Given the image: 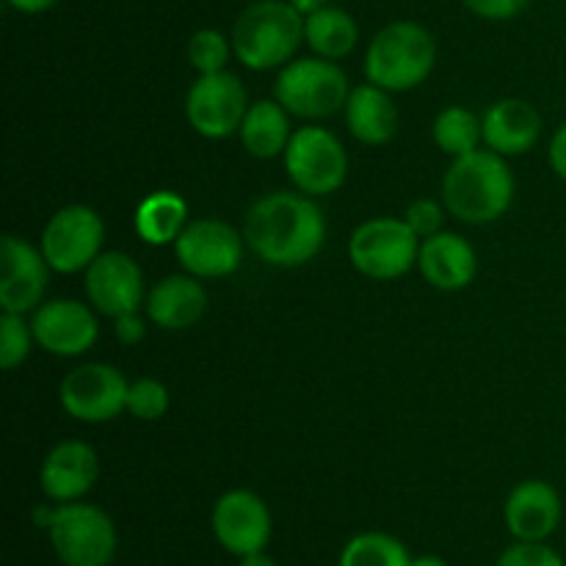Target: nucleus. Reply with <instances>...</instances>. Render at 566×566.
I'll use <instances>...</instances> for the list:
<instances>
[{"instance_id": "obj_1", "label": "nucleus", "mask_w": 566, "mask_h": 566, "mask_svg": "<svg viewBox=\"0 0 566 566\" xmlns=\"http://www.w3.org/2000/svg\"><path fill=\"white\" fill-rule=\"evenodd\" d=\"M243 238L263 263L296 269L321 252L326 241V219L307 193L274 191L249 208Z\"/></svg>"}, {"instance_id": "obj_2", "label": "nucleus", "mask_w": 566, "mask_h": 566, "mask_svg": "<svg viewBox=\"0 0 566 566\" xmlns=\"http://www.w3.org/2000/svg\"><path fill=\"white\" fill-rule=\"evenodd\" d=\"M514 199V175L503 155L492 149L453 158L442 180V202L464 224H490L509 210Z\"/></svg>"}, {"instance_id": "obj_3", "label": "nucleus", "mask_w": 566, "mask_h": 566, "mask_svg": "<svg viewBox=\"0 0 566 566\" xmlns=\"http://www.w3.org/2000/svg\"><path fill=\"white\" fill-rule=\"evenodd\" d=\"M230 39L247 70H276L304 42V17L287 0H254L238 14Z\"/></svg>"}, {"instance_id": "obj_4", "label": "nucleus", "mask_w": 566, "mask_h": 566, "mask_svg": "<svg viewBox=\"0 0 566 566\" xmlns=\"http://www.w3.org/2000/svg\"><path fill=\"white\" fill-rule=\"evenodd\" d=\"M437 64V42L426 25L396 20L381 28L365 53V77L387 92H409L431 75Z\"/></svg>"}, {"instance_id": "obj_5", "label": "nucleus", "mask_w": 566, "mask_h": 566, "mask_svg": "<svg viewBox=\"0 0 566 566\" xmlns=\"http://www.w3.org/2000/svg\"><path fill=\"white\" fill-rule=\"evenodd\" d=\"M348 77L337 61L307 55V59L287 61L276 77L274 97L287 108V114L302 119H326L337 111H346Z\"/></svg>"}, {"instance_id": "obj_6", "label": "nucleus", "mask_w": 566, "mask_h": 566, "mask_svg": "<svg viewBox=\"0 0 566 566\" xmlns=\"http://www.w3.org/2000/svg\"><path fill=\"white\" fill-rule=\"evenodd\" d=\"M50 542L64 566H108L116 556V525L92 503H61Z\"/></svg>"}, {"instance_id": "obj_7", "label": "nucleus", "mask_w": 566, "mask_h": 566, "mask_svg": "<svg viewBox=\"0 0 566 566\" xmlns=\"http://www.w3.org/2000/svg\"><path fill=\"white\" fill-rule=\"evenodd\" d=\"M420 238L403 219H370L352 232L348 258L370 280H398L418 265Z\"/></svg>"}, {"instance_id": "obj_8", "label": "nucleus", "mask_w": 566, "mask_h": 566, "mask_svg": "<svg viewBox=\"0 0 566 566\" xmlns=\"http://www.w3.org/2000/svg\"><path fill=\"white\" fill-rule=\"evenodd\" d=\"M285 169L293 186L307 197H326L346 182L348 155L335 133L326 127H298L285 149Z\"/></svg>"}, {"instance_id": "obj_9", "label": "nucleus", "mask_w": 566, "mask_h": 566, "mask_svg": "<svg viewBox=\"0 0 566 566\" xmlns=\"http://www.w3.org/2000/svg\"><path fill=\"white\" fill-rule=\"evenodd\" d=\"M105 224L86 205H66L55 210L42 232V254L59 274L86 271L103 249Z\"/></svg>"}, {"instance_id": "obj_10", "label": "nucleus", "mask_w": 566, "mask_h": 566, "mask_svg": "<svg viewBox=\"0 0 566 566\" xmlns=\"http://www.w3.org/2000/svg\"><path fill=\"white\" fill-rule=\"evenodd\" d=\"M127 392L130 381L114 365L86 363L61 379L59 401L81 423H108L127 409Z\"/></svg>"}, {"instance_id": "obj_11", "label": "nucleus", "mask_w": 566, "mask_h": 566, "mask_svg": "<svg viewBox=\"0 0 566 566\" xmlns=\"http://www.w3.org/2000/svg\"><path fill=\"white\" fill-rule=\"evenodd\" d=\"M247 88L232 72L199 75L188 88L186 116L193 130L205 138H227L241 130L247 119Z\"/></svg>"}, {"instance_id": "obj_12", "label": "nucleus", "mask_w": 566, "mask_h": 566, "mask_svg": "<svg viewBox=\"0 0 566 566\" xmlns=\"http://www.w3.org/2000/svg\"><path fill=\"white\" fill-rule=\"evenodd\" d=\"M247 238L221 219H197L186 224L175 241V254L188 274L199 280H219L235 274L243 260Z\"/></svg>"}, {"instance_id": "obj_13", "label": "nucleus", "mask_w": 566, "mask_h": 566, "mask_svg": "<svg viewBox=\"0 0 566 566\" xmlns=\"http://www.w3.org/2000/svg\"><path fill=\"white\" fill-rule=\"evenodd\" d=\"M216 542L232 556L243 558L265 551L271 539V512L260 495L249 490H232L221 495L210 517Z\"/></svg>"}, {"instance_id": "obj_14", "label": "nucleus", "mask_w": 566, "mask_h": 566, "mask_svg": "<svg viewBox=\"0 0 566 566\" xmlns=\"http://www.w3.org/2000/svg\"><path fill=\"white\" fill-rule=\"evenodd\" d=\"M50 263L42 249L17 235H3L0 241V307L3 313L25 315L42 304L48 291Z\"/></svg>"}, {"instance_id": "obj_15", "label": "nucleus", "mask_w": 566, "mask_h": 566, "mask_svg": "<svg viewBox=\"0 0 566 566\" xmlns=\"http://www.w3.org/2000/svg\"><path fill=\"white\" fill-rule=\"evenodd\" d=\"M31 329L39 346L55 357H81L99 337V324L88 304L75 298L39 304L33 310Z\"/></svg>"}, {"instance_id": "obj_16", "label": "nucleus", "mask_w": 566, "mask_h": 566, "mask_svg": "<svg viewBox=\"0 0 566 566\" xmlns=\"http://www.w3.org/2000/svg\"><path fill=\"white\" fill-rule=\"evenodd\" d=\"M86 296L97 313L116 318L125 313H138L147 293L144 274L136 260L125 252H103L86 269Z\"/></svg>"}, {"instance_id": "obj_17", "label": "nucleus", "mask_w": 566, "mask_h": 566, "mask_svg": "<svg viewBox=\"0 0 566 566\" xmlns=\"http://www.w3.org/2000/svg\"><path fill=\"white\" fill-rule=\"evenodd\" d=\"M99 475L97 453L81 440H64L44 457L42 490L55 503H75L86 495Z\"/></svg>"}, {"instance_id": "obj_18", "label": "nucleus", "mask_w": 566, "mask_h": 566, "mask_svg": "<svg viewBox=\"0 0 566 566\" xmlns=\"http://www.w3.org/2000/svg\"><path fill=\"white\" fill-rule=\"evenodd\" d=\"M562 497L547 481L531 479L512 490L506 501V528L517 542H545L562 523Z\"/></svg>"}, {"instance_id": "obj_19", "label": "nucleus", "mask_w": 566, "mask_h": 566, "mask_svg": "<svg viewBox=\"0 0 566 566\" xmlns=\"http://www.w3.org/2000/svg\"><path fill=\"white\" fill-rule=\"evenodd\" d=\"M484 144L503 158L525 155L542 136V116L536 105L520 97H503L481 116Z\"/></svg>"}, {"instance_id": "obj_20", "label": "nucleus", "mask_w": 566, "mask_h": 566, "mask_svg": "<svg viewBox=\"0 0 566 566\" xmlns=\"http://www.w3.org/2000/svg\"><path fill=\"white\" fill-rule=\"evenodd\" d=\"M418 265L420 274L426 276L431 287L453 293L462 291L475 280L479 258H475V249L462 235L442 230L420 243Z\"/></svg>"}, {"instance_id": "obj_21", "label": "nucleus", "mask_w": 566, "mask_h": 566, "mask_svg": "<svg viewBox=\"0 0 566 566\" xmlns=\"http://www.w3.org/2000/svg\"><path fill=\"white\" fill-rule=\"evenodd\" d=\"M147 318L166 332L191 329L208 310V291L199 276L171 274L164 276L153 291L147 293Z\"/></svg>"}, {"instance_id": "obj_22", "label": "nucleus", "mask_w": 566, "mask_h": 566, "mask_svg": "<svg viewBox=\"0 0 566 566\" xmlns=\"http://www.w3.org/2000/svg\"><path fill=\"white\" fill-rule=\"evenodd\" d=\"M346 125L357 142L381 147L398 133V111L390 92L376 83L354 86L346 103Z\"/></svg>"}, {"instance_id": "obj_23", "label": "nucleus", "mask_w": 566, "mask_h": 566, "mask_svg": "<svg viewBox=\"0 0 566 566\" xmlns=\"http://www.w3.org/2000/svg\"><path fill=\"white\" fill-rule=\"evenodd\" d=\"M243 149L260 160H271L276 155H285L287 144L293 138L291 114L280 99H258L249 105L247 119H243L241 130Z\"/></svg>"}, {"instance_id": "obj_24", "label": "nucleus", "mask_w": 566, "mask_h": 566, "mask_svg": "<svg viewBox=\"0 0 566 566\" xmlns=\"http://www.w3.org/2000/svg\"><path fill=\"white\" fill-rule=\"evenodd\" d=\"M304 42L315 55L329 61H340L354 53L359 42L357 20L340 6H324L315 14L304 17Z\"/></svg>"}, {"instance_id": "obj_25", "label": "nucleus", "mask_w": 566, "mask_h": 566, "mask_svg": "<svg viewBox=\"0 0 566 566\" xmlns=\"http://www.w3.org/2000/svg\"><path fill=\"white\" fill-rule=\"evenodd\" d=\"M188 224V205L175 191H155L138 205L136 232L149 247H166L180 238Z\"/></svg>"}, {"instance_id": "obj_26", "label": "nucleus", "mask_w": 566, "mask_h": 566, "mask_svg": "<svg viewBox=\"0 0 566 566\" xmlns=\"http://www.w3.org/2000/svg\"><path fill=\"white\" fill-rule=\"evenodd\" d=\"M431 136L434 144L451 158H462L479 149V144L484 142V127L481 119L473 111L462 108V105H451V108L440 111L431 127Z\"/></svg>"}, {"instance_id": "obj_27", "label": "nucleus", "mask_w": 566, "mask_h": 566, "mask_svg": "<svg viewBox=\"0 0 566 566\" xmlns=\"http://www.w3.org/2000/svg\"><path fill=\"white\" fill-rule=\"evenodd\" d=\"M412 556L407 547L390 534H379V531H368L359 534L343 547L340 566H409Z\"/></svg>"}, {"instance_id": "obj_28", "label": "nucleus", "mask_w": 566, "mask_h": 566, "mask_svg": "<svg viewBox=\"0 0 566 566\" xmlns=\"http://www.w3.org/2000/svg\"><path fill=\"white\" fill-rule=\"evenodd\" d=\"M232 50V39L216 28H199L191 39H188V61L199 75H213V72H224Z\"/></svg>"}, {"instance_id": "obj_29", "label": "nucleus", "mask_w": 566, "mask_h": 566, "mask_svg": "<svg viewBox=\"0 0 566 566\" xmlns=\"http://www.w3.org/2000/svg\"><path fill=\"white\" fill-rule=\"evenodd\" d=\"M36 343L31 324L22 321V315L3 313L0 315V368L14 370L31 354V346Z\"/></svg>"}, {"instance_id": "obj_30", "label": "nucleus", "mask_w": 566, "mask_h": 566, "mask_svg": "<svg viewBox=\"0 0 566 566\" xmlns=\"http://www.w3.org/2000/svg\"><path fill=\"white\" fill-rule=\"evenodd\" d=\"M169 390H166L164 381L158 379H138L130 385L127 392V412L133 418L144 420V423H155V420L164 418L169 412Z\"/></svg>"}, {"instance_id": "obj_31", "label": "nucleus", "mask_w": 566, "mask_h": 566, "mask_svg": "<svg viewBox=\"0 0 566 566\" xmlns=\"http://www.w3.org/2000/svg\"><path fill=\"white\" fill-rule=\"evenodd\" d=\"M497 566H566V562L545 542H517L501 553Z\"/></svg>"}, {"instance_id": "obj_32", "label": "nucleus", "mask_w": 566, "mask_h": 566, "mask_svg": "<svg viewBox=\"0 0 566 566\" xmlns=\"http://www.w3.org/2000/svg\"><path fill=\"white\" fill-rule=\"evenodd\" d=\"M403 221L412 227V232L418 238H431L437 232H442V221H446V213H442V205L434 202V199H418L407 208L403 213Z\"/></svg>"}, {"instance_id": "obj_33", "label": "nucleus", "mask_w": 566, "mask_h": 566, "mask_svg": "<svg viewBox=\"0 0 566 566\" xmlns=\"http://www.w3.org/2000/svg\"><path fill=\"white\" fill-rule=\"evenodd\" d=\"M462 6L473 11L475 17H481V20L506 22L523 14L531 6V0H462Z\"/></svg>"}, {"instance_id": "obj_34", "label": "nucleus", "mask_w": 566, "mask_h": 566, "mask_svg": "<svg viewBox=\"0 0 566 566\" xmlns=\"http://www.w3.org/2000/svg\"><path fill=\"white\" fill-rule=\"evenodd\" d=\"M114 332L116 337H119V343L136 346V343H142L144 335H147V324H144V318L138 313H125L114 318Z\"/></svg>"}, {"instance_id": "obj_35", "label": "nucleus", "mask_w": 566, "mask_h": 566, "mask_svg": "<svg viewBox=\"0 0 566 566\" xmlns=\"http://www.w3.org/2000/svg\"><path fill=\"white\" fill-rule=\"evenodd\" d=\"M547 158H551L553 171H556L562 180H566V122L553 133L551 149H547Z\"/></svg>"}, {"instance_id": "obj_36", "label": "nucleus", "mask_w": 566, "mask_h": 566, "mask_svg": "<svg viewBox=\"0 0 566 566\" xmlns=\"http://www.w3.org/2000/svg\"><path fill=\"white\" fill-rule=\"evenodd\" d=\"M6 3L14 11H20V14H42V11L53 9L59 0H6Z\"/></svg>"}, {"instance_id": "obj_37", "label": "nucleus", "mask_w": 566, "mask_h": 566, "mask_svg": "<svg viewBox=\"0 0 566 566\" xmlns=\"http://www.w3.org/2000/svg\"><path fill=\"white\" fill-rule=\"evenodd\" d=\"M287 3H291L302 17H310L318 9H324V6H329V0H287Z\"/></svg>"}, {"instance_id": "obj_38", "label": "nucleus", "mask_w": 566, "mask_h": 566, "mask_svg": "<svg viewBox=\"0 0 566 566\" xmlns=\"http://www.w3.org/2000/svg\"><path fill=\"white\" fill-rule=\"evenodd\" d=\"M55 509H59V506H55ZM55 509L36 506V509H33V523H36L39 528H48L50 531V525H53V520H55Z\"/></svg>"}, {"instance_id": "obj_39", "label": "nucleus", "mask_w": 566, "mask_h": 566, "mask_svg": "<svg viewBox=\"0 0 566 566\" xmlns=\"http://www.w3.org/2000/svg\"><path fill=\"white\" fill-rule=\"evenodd\" d=\"M238 566H276V562L271 556H265L263 551L260 553H252V556H243L241 564Z\"/></svg>"}, {"instance_id": "obj_40", "label": "nucleus", "mask_w": 566, "mask_h": 566, "mask_svg": "<svg viewBox=\"0 0 566 566\" xmlns=\"http://www.w3.org/2000/svg\"><path fill=\"white\" fill-rule=\"evenodd\" d=\"M409 566H448V564L437 556H420V558H412V564Z\"/></svg>"}]
</instances>
